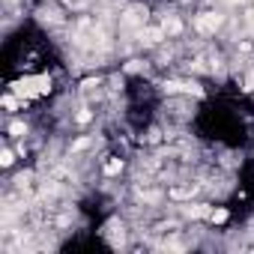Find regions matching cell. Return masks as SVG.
I'll return each instance as SVG.
<instances>
[{"instance_id": "6da1fadb", "label": "cell", "mask_w": 254, "mask_h": 254, "mask_svg": "<svg viewBox=\"0 0 254 254\" xmlns=\"http://www.w3.org/2000/svg\"><path fill=\"white\" fill-rule=\"evenodd\" d=\"M12 165H15V153L6 147V150H3V168H12Z\"/></svg>"}]
</instances>
